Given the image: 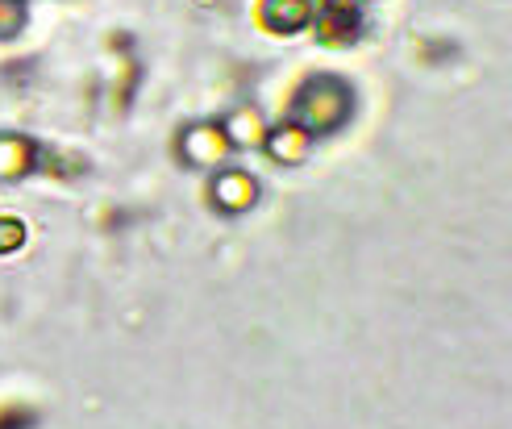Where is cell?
I'll return each mask as SVG.
<instances>
[{"instance_id":"obj_1","label":"cell","mask_w":512,"mask_h":429,"mask_svg":"<svg viewBox=\"0 0 512 429\" xmlns=\"http://www.w3.org/2000/svg\"><path fill=\"white\" fill-rule=\"evenodd\" d=\"M354 113V92L346 80L338 75H309V80L300 84V92L292 96V117L300 130H309L313 138L317 134H334L350 121Z\"/></svg>"},{"instance_id":"obj_2","label":"cell","mask_w":512,"mask_h":429,"mask_svg":"<svg viewBox=\"0 0 512 429\" xmlns=\"http://www.w3.org/2000/svg\"><path fill=\"white\" fill-rule=\"evenodd\" d=\"M313 25L321 46H354L363 34V5L358 0H317Z\"/></svg>"},{"instance_id":"obj_3","label":"cell","mask_w":512,"mask_h":429,"mask_svg":"<svg viewBox=\"0 0 512 429\" xmlns=\"http://www.w3.org/2000/svg\"><path fill=\"white\" fill-rule=\"evenodd\" d=\"M175 150H179V163H188V167H217L229 155V142H225L221 121H192L184 125Z\"/></svg>"},{"instance_id":"obj_4","label":"cell","mask_w":512,"mask_h":429,"mask_svg":"<svg viewBox=\"0 0 512 429\" xmlns=\"http://www.w3.org/2000/svg\"><path fill=\"white\" fill-rule=\"evenodd\" d=\"M209 200L217 205V213H225V217L250 213L254 205H259V180H254L250 171H242V167H225V171L213 175Z\"/></svg>"},{"instance_id":"obj_5","label":"cell","mask_w":512,"mask_h":429,"mask_svg":"<svg viewBox=\"0 0 512 429\" xmlns=\"http://www.w3.org/2000/svg\"><path fill=\"white\" fill-rule=\"evenodd\" d=\"M259 21L267 25L271 34H279V38L300 34L304 25L313 21V0H263V5H259Z\"/></svg>"},{"instance_id":"obj_6","label":"cell","mask_w":512,"mask_h":429,"mask_svg":"<svg viewBox=\"0 0 512 429\" xmlns=\"http://www.w3.org/2000/svg\"><path fill=\"white\" fill-rule=\"evenodd\" d=\"M263 146H267V155H271L275 163L296 167V163H304V159H309L313 134H309V130H300L296 121H284V125H275V130H267Z\"/></svg>"},{"instance_id":"obj_7","label":"cell","mask_w":512,"mask_h":429,"mask_svg":"<svg viewBox=\"0 0 512 429\" xmlns=\"http://www.w3.org/2000/svg\"><path fill=\"white\" fill-rule=\"evenodd\" d=\"M221 130H225V142L229 146L254 150V146H263V138H267V121H263V113L254 109V105H238L234 113L221 121Z\"/></svg>"},{"instance_id":"obj_8","label":"cell","mask_w":512,"mask_h":429,"mask_svg":"<svg viewBox=\"0 0 512 429\" xmlns=\"http://www.w3.org/2000/svg\"><path fill=\"white\" fill-rule=\"evenodd\" d=\"M38 167V146L25 134H0V180L13 184Z\"/></svg>"},{"instance_id":"obj_9","label":"cell","mask_w":512,"mask_h":429,"mask_svg":"<svg viewBox=\"0 0 512 429\" xmlns=\"http://www.w3.org/2000/svg\"><path fill=\"white\" fill-rule=\"evenodd\" d=\"M30 21V0H0V42H13Z\"/></svg>"},{"instance_id":"obj_10","label":"cell","mask_w":512,"mask_h":429,"mask_svg":"<svg viewBox=\"0 0 512 429\" xmlns=\"http://www.w3.org/2000/svg\"><path fill=\"white\" fill-rule=\"evenodd\" d=\"M25 246V221L17 217H0V255H13Z\"/></svg>"},{"instance_id":"obj_11","label":"cell","mask_w":512,"mask_h":429,"mask_svg":"<svg viewBox=\"0 0 512 429\" xmlns=\"http://www.w3.org/2000/svg\"><path fill=\"white\" fill-rule=\"evenodd\" d=\"M0 429H30V417H25V413H9V417H0Z\"/></svg>"}]
</instances>
